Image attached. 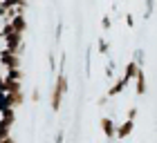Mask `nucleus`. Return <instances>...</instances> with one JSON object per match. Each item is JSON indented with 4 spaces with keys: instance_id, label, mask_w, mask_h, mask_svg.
Here are the masks:
<instances>
[{
    "instance_id": "1",
    "label": "nucleus",
    "mask_w": 157,
    "mask_h": 143,
    "mask_svg": "<svg viewBox=\"0 0 157 143\" xmlns=\"http://www.w3.org/2000/svg\"><path fill=\"white\" fill-rule=\"evenodd\" d=\"M67 94V76L59 72V76H56V85H54V92H52V110L59 112L61 110V103H63V96Z\"/></svg>"
},
{
    "instance_id": "2",
    "label": "nucleus",
    "mask_w": 157,
    "mask_h": 143,
    "mask_svg": "<svg viewBox=\"0 0 157 143\" xmlns=\"http://www.w3.org/2000/svg\"><path fill=\"white\" fill-rule=\"evenodd\" d=\"M0 65L5 69H16V67H20V56L9 52V49H2L0 52Z\"/></svg>"
},
{
    "instance_id": "3",
    "label": "nucleus",
    "mask_w": 157,
    "mask_h": 143,
    "mask_svg": "<svg viewBox=\"0 0 157 143\" xmlns=\"http://www.w3.org/2000/svg\"><path fill=\"white\" fill-rule=\"evenodd\" d=\"M135 92H137V96H144L146 94V90H148V81H146V72L144 69H137V74H135Z\"/></svg>"
},
{
    "instance_id": "4",
    "label": "nucleus",
    "mask_w": 157,
    "mask_h": 143,
    "mask_svg": "<svg viewBox=\"0 0 157 143\" xmlns=\"http://www.w3.org/2000/svg\"><path fill=\"white\" fill-rule=\"evenodd\" d=\"M13 123H16V110H13V107H5V110L0 112V127L11 130Z\"/></svg>"
},
{
    "instance_id": "5",
    "label": "nucleus",
    "mask_w": 157,
    "mask_h": 143,
    "mask_svg": "<svg viewBox=\"0 0 157 143\" xmlns=\"http://www.w3.org/2000/svg\"><path fill=\"white\" fill-rule=\"evenodd\" d=\"M132 130H135V121H130V119H126L121 125H117V130H115V139H119V141H124V139H128L132 134Z\"/></svg>"
},
{
    "instance_id": "6",
    "label": "nucleus",
    "mask_w": 157,
    "mask_h": 143,
    "mask_svg": "<svg viewBox=\"0 0 157 143\" xmlns=\"http://www.w3.org/2000/svg\"><path fill=\"white\" fill-rule=\"evenodd\" d=\"M99 125H101V132L105 134V139H108V141L115 139V130H117V125H115V121H112L110 116H103Z\"/></svg>"
},
{
    "instance_id": "7",
    "label": "nucleus",
    "mask_w": 157,
    "mask_h": 143,
    "mask_svg": "<svg viewBox=\"0 0 157 143\" xmlns=\"http://www.w3.org/2000/svg\"><path fill=\"white\" fill-rule=\"evenodd\" d=\"M128 85H130L128 81H124V78H117V81L110 85V90H108V98H115V96H119L121 92H124V90L128 87Z\"/></svg>"
},
{
    "instance_id": "8",
    "label": "nucleus",
    "mask_w": 157,
    "mask_h": 143,
    "mask_svg": "<svg viewBox=\"0 0 157 143\" xmlns=\"http://www.w3.org/2000/svg\"><path fill=\"white\" fill-rule=\"evenodd\" d=\"M2 92H5V94H16V92H23V83H20V81H13V78H7V76H5Z\"/></svg>"
},
{
    "instance_id": "9",
    "label": "nucleus",
    "mask_w": 157,
    "mask_h": 143,
    "mask_svg": "<svg viewBox=\"0 0 157 143\" xmlns=\"http://www.w3.org/2000/svg\"><path fill=\"white\" fill-rule=\"evenodd\" d=\"M137 69H139V67H137V63H135V61H130V63L126 65V69H124V76H121V78L130 83L132 78H135V74H137Z\"/></svg>"
},
{
    "instance_id": "10",
    "label": "nucleus",
    "mask_w": 157,
    "mask_h": 143,
    "mask_svg": "<svg viewBox=\"0 0 157 143\" xmlns=\"http://www.w3.org/2000/svg\"><path fill=\"white\" fill-rule=\"evenodd\" d=\"M5 76L7 78H13V81H23V69L20 67H16V69H5Z\"/></svg>"
},
{
    "instance_id": "11",
    "label": "nucleus",
    "mask_w": 157,
    "mask_h": 143,
    "mask_svg": "<svg viewBox=\"0 0 157 143\" xmlns=\"http://www.w3.org/2000/svg\"><path fill=\"white\" fill-rule=\"evenodd\" d=\"M97 47H99V54H101V56H108L110 54V45H108V40H105V38H99Z\"/></svg>"
},
{
    "instance_id": "12",
    "label": "nucleus",
    "mask_w": 157,
    "mask_h": 143,
    "mask_svg": "<svg viewBox=\"0 0 157 143\" xmlns=\"http://www.w3.org/2000/svg\"><path fill=\"white\" fill-rule=\"evenodd\" d=\"M105 76H108V78H115V63H108V67H105Z\"/></svg>"
},
{
    "instance_id": "13",
    "label": "nucleus",
    "mask_w": 157,
    "mask_h": 143,
    "mask_svg": "<svg viewBox=\"0 0 157 143\" xmlns=\"http://www.w3.org/2000/svg\"><path fill=\"white\" fill-rule=\"evenodd\" d=\"M135 63H137V67L144 65V52H141V49H139L137 54H135Z\"/></svg>"
},
{
    "instance_id": "14",
    "label": "nucleus",
    "mask_w": 157,
    "mask_h": 143,
    "mask_svg": "<svg viewBox=\"0 0 157 143\" xmlns=\"http://www.w3.org/2000/svg\"><path fill=\"white\" fill-rule=\"evenodd\" d=\"M5 107H9V105H7V94H5V92H0V112H2Z\"/></svg>"
},
{
    "instance_id": "15",
    "label": "nucleus",
    "mask_w": 157,
    "mask_h": 143,
    "mask_svg": "<svg viewBox=\"0 0 157 143\" xmlns=\"http://www.w3.org/2000/svg\"><path fill=\"white\" fill-rule=\"evenodd\" d=\"M126 119H130V121L137 119V107H130V110H128V114H126Z\"/></svg>"
},
{
    "instance_id": "16",
    "label": "nucleus",
    "mask_w": 157,
    "mask_h": 143,
    "mask_svg": "<svg viewBox=\"0 0 157 143\" xmlns=\"http://www.w3.org/2000/svg\"><path fill=\"white\" fill-rule=\"evenodd\" d=\"M32 101H34V103H38V101H40V92H38V90H34V92H32Z\"/></svg>"
},
{
    "instance_id": "17",
    "label": "nucleus",
    "mask_w": 157,
    "mask_h": 143,
    "mask_svg": "<svg viewBox=\"0 0 157 143\" xmlns=\"http://www.w3.org/2000/svg\"><path fill=\"white\" fill-rule=\"evenodd\" d=\"M63 137H65V132H63V130H59V132H56V143H63Z\"/></svg>"
},
{
    "instance_id": "18",
    "label": "nucleus",
    "mask_w": 157,
    "mask_h": 143,
    "mask_svg": "<svg viewBox=\"0 0 157 143\" xmlns=\"http://www.w3.org/2000/svg\"><path fill=\"white\" fill-rule=\"evenodd\" d=\"M110 25H112L110 18H103V20H101V27H103V29H110Z\"/></svg>"
},
{
    "instance_id": "19",
    "label": "nucleus",
    "mask_w": 157,
    "mask_h": 143,
    "mask_svg": "<svg viewBox=\"0 0 157 143\" xmlns=\"http://www.w3.org/2000/svg\"><path fill=\"white\" fill-rule=\"evenodd\" d=\"M2 85H5V74L0 72V92H2Z\"/></svg>"
}]
</instances>
